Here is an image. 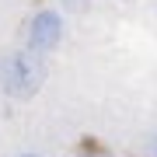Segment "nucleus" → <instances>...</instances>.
Segmentation results:
<instances>
[{"mask_svg":"<svg viewBox=\"0 0 157 157\" xmlns=\"http://www.w3.org/2000/svg\"><path fill=\"white\" fill-rule=\"evenodd\" d=\"M45 84V59L32 49H17V52H7L0 59V91L7 98H17V101H28L42 91Z\"/></svg>","mask_w":157,"mask_h":157,"instance_id":"obj_1","label":"nucleus"},{"mask_svg":"<svg viewBox=\"0 0 157 157\" xmlns=\"http://www.w3.org/2000/svg\"><path fill=\"white\" fill-rule=\"evenodd\" d=\"M25 35H28V49H32V52H39V56L52 52V49L63 42V17H59V11H52V7L35 11Z\"/></svg>","mask_w":157,"mask_h":157,"instance_id":"obj_2","label":"nucleus"},{"mask_svg":"<svg viewBox=\"0 0 157 157\" xmlns=\"http://www.w3.org/2000/svg\"><path fill=\"white\" fill-rule=\"evenodd\" d=\"M87 4H91V0H59V7H67V11H73V14H77V11H84Z\"/></svg>","mask_w":157,"mask_h":157,"instance_id":"obj_3","label":"nucleus"},{"mask_svg":"<svg viewBox=\"0 0 157 157\" xmlns=\"http://www.w3.org/2000/svg\"><path fill=\"white\" fill-rule=\"evenodd\" d=\"M147 154H150V157H157V129L147 136Z\"/></svg>","mask_w":157,"mask_h":157,"instance_id":"obj_4","label":"nucleus"},{"mask_svg":"<svg viewBox=\"0 0 157 157\" xmlns=\"http://www.w3.org/2000/svg\"><path fill=\"white\" fill-rule=\"evenodd\" d=\"M17 157H42V154H17Z\"/></svg>","mask_w":157,"mask_h":157,"instance_id":"obj_5","label":"nucleus"}]
</instances>
